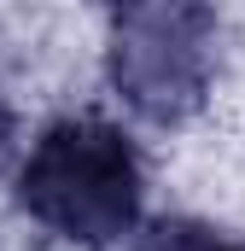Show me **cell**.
Returning a JSON list of instances; mask_svg holds the SVG:
<instances>
[{"label":"cell","mask_w":245,"mask_h":251,"mask_svg":"<svg viewBox=\"0 0 245 251\" xmlns=\"http://www.w3.org/2000/svg\"><path fill=\"white\" fill-rule=\"evenodd\" d=\"M146 164L117 123L59 117L18 170V210L70 246H111L140 222Z\"/></svg>","instance_id":"6da1fadb"},{"label":"cell","mask_w":245,"mask_h":251,"mask_svg":"<svg viewBox=\"0 0 245 251\" xmlns=\"http://www.w3.org/2000/svg\"><path fill=\"white\" fill-rule=\"evenodd\" d=\"M222 18L210 0H122L111 6L105 76L117 100L158 128L187 123L216 82Z\"/></svg>","instance_id":"7a4b0ae2"},{"label":"cell","mask_w":245,"mask_h":251,"mask_svg":"<svg viewBox=\"0 0 245 251\" xmlns=\"http://www.w3.org/2000/svg\"><path fill=\"white\" fill-rule=\"evenodd\" d=\"M134 251H245V240L216 222H198V216H158L134 240Z\"/></svg>","instance_id":"3957f363"},{"label":"cell","mask_w":245,"mask_h":251,"mask_svg":"<svg viewBox=\"0 0 245 251\" xmlns=\"http://www.w3.org/2000/svg\"><path fill=\"white\" fill-rule=\"evenodd\" d=\"M12 134H18V111H12V105H6V94H0V158H6Z\"/></svg>","instance_id":"277c9868"},{"label":"cell","mask_w":245,"mask_h":251,"mask_svg":"<svg viewBox=\"0 0 245 251\" xmlns=\"http://www.w3.org/2000/svg\"><path fill=\"white\" fill-rule=\"evenodd\" d=\"M111 6H122V0H111Z\"/></svg>","instance_id":"5b68a950"}]
</instances>
